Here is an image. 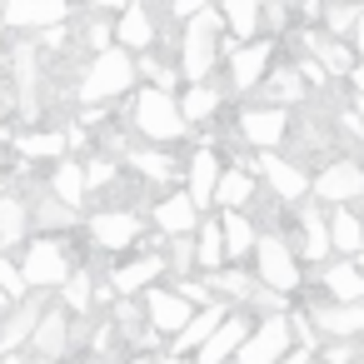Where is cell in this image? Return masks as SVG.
I'll return each instance as SVG.
<instances>
[{"label":"cell","instance_id":"1","mask_svg":"<svg viewBox=\"0 0 364 364\" xmlns=\"http://www.w3.org/2000/svg\"><path fill=\"white\" fill-rule=\"evenodd\" d=\"M220 36H225V21L210 6L195 21H185V31H180V75L190 85H205L210 70L220 65Z\"/></svg>","mask_w":364,"mask_h":364},{"label":"cell","instance_id":"2","mask_svg":"<svg viewBox=\"0 0 364 364\" xmlns=\"http://www.w3.org/2000/svg\"><path fill=\"white\" fill-rule=\"evenodd\" d=\"M140 75H135V55H125V50H105V55H95L90 60V70H85V80L75 85V95L85 100V105H100V100H115V95H125L130 85H135Z\"/></svg>","mask_w":364,"mask_h":364},{"label":"cell","instance_id":"3","mask_svg":"<svg viewBox=\"0 0 364 364\" xmlns=\"http://www.w3.org/2000/svg\"><path fill=\"white\" fill-rule=\"evenodd\" d=\"M130 115H135V130H140L145 140H155V145H175V140H185V135H190V125H185V120H180V110H175V95L140 90V95H135V105H130Z\"/></svg>","mask_w":364,"mask_h":364},{"label":"cell","instance_id":"4","mask_svg":"<svg viewBox=\"0 0 364 364\" xmlns=\"http://www.w3.org/2000/svg\"><path fill=\"white\" fill-rule=\"evenodd\" d=\"M255 274H259V289H269V294L299 289V259H294V250H289L284 235L269 230V235L255 240Z\"/></svg>","mask_w":364,"mask_h":364},{"label":"cell","instance_id":"5","mask_svg":"<svg viewBox=\"0 0 364 364\" xmlns=\"http://www.w3.org/2000/svg\"><path fill=\"white\" fill-rule=\"evenodd\" d=\"M21 279L26 289L46 294V289H60L70 279V259H65V245L60 240H31L26 250V264H21Z\"/></svg>","mask_w":364,"mask_h":364},{"label":"cell","instance_id":"6","mask_svg":"<svg viewBox=\"0 0 364 364\" xmlns=\"http://www.w3.org/2000/svg\"><path fill=\"white\" fill-rule=\"evenodd\" d=\"M289 314H264L250 334H245V344L235 349V364H279L284 354H289Z\"/></svg>","mask_w":364,"mask_h":364},{"label":"cell","instance_id":"7","mask_svg":"<svg viewBox=\"0 0 364 364\" xmlns=\"http://www.w3.org/2000/svg\"><path fill=\"white\" fill-rule=\"evenodd\" d=\"M309 190H314L329 210H339V205H349V200H364V165H359V160H329V165L309 180Z\"/></svg>","mask_w":364,"mask_h":364},{"label":"cell","instance_id":"8","mask_svg":"<svg viewBox=\"0 0 364 364\" xmlns=\"http://www.w3.org/2000/svg\"><path fill=\"white\" fill-rule=\"evenodd\" d=\"M85 230H90V240H95L100 250H110V255L140 245V235H145V225H140L135 210H95Z\"/></svg>","mask_w":364,"mask_h":364},{"label":"cell","instance_id":"9","mask_svg":"<svg viewBox=\"0 0 364 364\" xmlns=\"http://www.w3.org/2000/svg\"><path fill=\"white\" fill-rule=\"evenodd\" d=\"M11 31H50V26H65L70 21V6L65 0H16V6L0 11Z\"/></svg>","mask_w":364,"mask_h":364},{"label":"cell","instance_id":"10","mask_svg":"<svg viewBox=\"0 0 364 364\" xmlns=\"http://www.w3.org/2000/svg\"><path fill=\"white\" fill-rule=\"evenodd\" d=\"M115 50H125V55H150L155 50V16L145 6L115 11Z\"/></svg>","mask_w":364,"mask_h":364},{"label":"cell","instance_id":"11","mask_svg":"<svg viewBox=\"0 0 364 364\" xmlns=\"http://www.w3.org/2000/svg\"><path fill=\"white\" fill-rule=\"evenodd\" d=\"M240 135L259 150H274L284 135H289V110H274V105H250L240 110Z\"/></svg>","mask_w":364,"mask_h":364},{"label":"cell","instance_id":"12","mask_svg":"<svg viewBox=\"0 0 364 364\" xmlns=\"http://www.w3.org/2000/svg\"><path fill=\"white\" fill-rule=\"evenodd\" d=\"M140 309H145V324H150V334H170V339H175V334L190 324V314H195V309H190V304H185L175 289H150Z\"/></svg>","mask_w":364,"mask_h":364},{"label":"cell","instance_id":"13","mask_svg":"<svg viewBox=\"0 0 364 364\" xmlns=\"http://www.w3.org/2000/svg\"><path fill=\"white\" fill-rule=\"evenodd\" d=\"M31 344H36V354L41 359H65L70 354V314L60 309V304H46V314L36 319V329H31Z\"/></svg>","mask_w":364,"mask_h":364},{"label":"cell","instance_id":"14","mask_svg":"<svg viewBox=\"0 0 364 364\" xmlns=\"http://www.w3.org/2000/svg\"><path fill=\"white\" fill-rule=\"evenodd\" d=\"M269 65H274V46H269V41L240 46V50L230 55V80H235V90H259V80L269 75Z\"/></svg>","mask_w":364,"mask_h":364},{"label":"cell","instance_id":"15","mask_svg":"<svg viewBox=\"0 0 364 364\" xmlns=\"http://www.w3.org/2000/svg\"><path fill=\"white\" fill-rule=\"evenodd\" d=\"M255 165L264 170V180H269L274 200H284V205H299V200L309 195V175H304V170H299L294 160H279V155H259Z\"/></svg>","mask_w":364,"mask_h":364},{"label":"cell","instance_id":"16","mask_svg":"<svg viewBox=\"0 0 364 364\" xmlns=\"http://www.w3.org/2000/svg\"><path fill=\"white\" fill-rule=\"evenodd\" d=\"M225 314H230V304H220V299H210L205 309H195V314H190V324H185L175 339H170V359L195 354V349H200V344H205V339L220 329V319H225Z\"/></svg>","mask_w":364,"mask_h":364},{"label":"cell","instance_id":"17","mask_svg":"<svg viewBox=\"0 0 364 364\" xmlns=\"http://www.w3.org/2000/svg\"><path fill=\"white\" fill-rule=\"evenodd\" d=\"M190 190H185V200L195 205V210H210L215 205V185H220V155L205 145V150H195L190 155Z\"/></svg>","mask_w":364,"mask_h":364},{"label":"cell","instance_id":"18","mask_svg":"<svg viewBox=\"0 0 364 364\" xmlns=\"http://www.w3.org/2000/svg\"><path fill=\"white\" fill-rule=\"evenodd\" d=\"M250 329H255L250 319L225 314V319H220V329H215V334H210V339L195 349V359H200V364H225V359H235V349L245 344V334H250Z\"/></svg>","mask_w":364,"mask_h":364},{"label":"cell","instance_id":"19","mask_svg":"<svg viewBox=\"0 0 364 364\" xmlns=\"http://www.w3.org/2000/svg\"><path fill=\"white\" fill-rule=\"evenodd\" d=\"M304 319H314L329 344L364 334V304H324V309H314V314H304Z\"/></svg>","mask_w":364,"mask_h":364},{"label":"cell","instance_id":"20","mask_svg":"<svg viewBox=\"0 0 364 364\" xmlns=\"http://www.w3.org/2000/svg\"><path fill=\"white\" fill-rule=\"evenodd\" d=\"M11 70H16V85H21V115L26 120H41V100H36V85H41L36 46H16L11 50Z\"/></svg>","mask_w":364,"mask_h":364},{"label":"cell","instance_id":"21","mask_svg":"<svg viewBox=\"0 0 364 364\" xmlns=\"http://www.w3.org/2000/svg\"><path fill=\"white\" fill-rule=\"evenodd\" d=\"M319 284H324L329 304H364V274H359L349 259H339V264H324Z\"/></svg>","mask_w":364,"mask_h":364},{"label":"cell","instance_id":"22","mask_svg":"<svg viewBox=\"0 0 364 364\" xmlns=\"http://www.w3.org/2000/svg\"><path fill=\"white\" fill-rule=\"evenodd\" d=\"M195 205L185 200V190L180 195H165V200H155V230L160 235H170V240H185L190 230H195Z\"/></svg>","mask_w":364,"mask_h":364},{"label":"cell","instance_id":"23","mask_svg":"<svg viewBox=\"0 0 364 364\" xmlns=\"http://www.w3.org/2000/svg\"><path fill=\"white\" fill-rule=\"evenodd\" d=\"M324 230H329V250H339V255H364V225H359V215H354L349 205L329 210V215H324Z\"/></svg>","mask_w":364,"mask_h":364},{"label":"cell","instance_id":"24","mask_svg":"<svg viewBox=\"0 0 364 364\" xmlns=\"http://www.w3.org/2000/svg\"><path fill=\"white\" fill-rule=\"evenodd\" d=\"M46 195L60 200L65 210H80L85 205V175H80V160H60L46 180Z\"/></svg>","mask_w":364,"mask_h":364},{"label":"cell","instance_id":"25","mask_svg":"<svg viewBox=\"0 0 364 364\" xmlns=\"http://www.w3.org/2000/svg\"><path fill=\"white\" fill-rule=\"evenodd\" d=\"M41 314H46V299H41V294H26V299H21V309H16L6 324H0V354H11L16 344H26Z\"/></svg>","mask_w":364,"mask_h":364},{"label":"cell","instance_id":"26","mask_svg":"<svg viewBox=\"0 0 364 364\" xmlns=\"http://www.w3.org/2000/svg\"><path fill=\"white\" fill-rule=\"evenodd\" d=\"M220 21H225V36L240 46H255V41H264L259 36V6H255V0H230V6L220 11Z\"/></svg>","mask_w":364,"mask_h":364},{"label":"cell","instance_id":"27","mask_svg":"<svg viewBox=\"0 0 364 364\" xmlns=\"http://www.w3.org/2000/svg\"><path fill=\"white\" fill-rule=\"evenodd\" d=\"M165 274V264H160V255H135V259H125L110 279H115V289H120V299H130L135 289H145L150 279H160Z\"/></svg>","mask_w":364,"mask_h":364},{"label":"cell","instance_id":"28","mask_svg":"<svg viewBox=\"0 0 364 364\" xmlns=\"http://www.w3.org/2000/svg\"><path fill=\"white\" fill-rule=\"evenodd\" d=\"M26 235H31V215H26V200H21L16 190H6V195H0V250L21 245Z\"/></svg>","mask_w":364,"mask_h":364},{"label":"cell","instance_id":"29","mask_svg":"<svg viewBox=\"0 0 364 364\" xmlns=\"http://www.w3.org/2000/svg\"><path fill=\"white\" fill-rule=\"evenodd\" d=\"M175 110H180V120L195 130V125H210V120L220 115V95H215L210 85H190V90L175 100Z\"/></svg>","mask_w":364,"mask_h":364},{"label":"cell","instance_id":"30","mask_svg":"<svg viewBox=\"0 0 364 364\" xmlns=\"http://www.w3.org/2000/svg\"><path fill=\"white\" fill-rule=\"evenodd\" d=\"M26 215H31L36 230H46V240H50V230H70V225H75V210H65V205L50 200L46 190H36V200H26Z\"/></svg>","mask_w":364,"mask_h":364},{"label":"cell","instance_id":"31","mask_svg":"<svg viewBox=\"0 0 364 364\" xmlns=\"http://www.w3.org/2000/svg\"><path fill=\"white\" fill-rule=\"evenodd\" d=\"M220 240H225V255H230V259H245V255L255 250L259 230H255V220H250V215L225 210V220H220Z\"/></svg>","mask_w":364,"mask_h":364},{"label":"cell","instance_id":"32","mask_svg":"<svg viewBox=\"0 0 364 364\" xmlns=\"http://www.w3.org/2000/svg\"><path fill=\"white\" fill-rule=\"evenodd\" d=\"M250 200H255V180H250V170H220L215 205H225V210L245 215V205H250Z\"/></svg>","mask_w":364,"mask_h":364},{"label":"cell","instance_id":"33","mask_svg":"<svg viewBox=\"0 0 364 364\" xmlns=\"http://www.w3.org/2000/svg\"><path fill=\"white\" fill-rule=\"evenodd\" d=\"M110 329H115L120 339H130V344L155 339V334H150V324H145V309H140L135 299H115V304H110Z\"/></svg>","mask_w":364,"mask_h":364},{"label":"cell","instance_id":"34","mask_svg":"<svg viewBox=\"0 0 364 364\" xmlns=\"http://www.w3.org/2000/svg\"><path fill=\"white\" fill-rule=\"evenodd\" d=\"M309 41V50H314V65L324 70V75H349V65H354V50L344 46V41H329V36H304Z\"/></svg>","mask_w":364,"mask_h":364},{"label":"cell","instance_id":"35","mask_svg":"<svg viewBox=\"0 0 364 364\" xmlns=\"http://www.w3.org/2000/svg\"><path fill=\"white\" fill-rule=\"evenodd\" d=\"M259 90H264V100H269L274 110H284V100H289V105H294V100H304V85H299L294 65H279V70H269V75L259 80Z\"/></svg>","mask_w":364,"mask_h":364},{"label":"cell","instance_id":"36","mask_svg":"<svg viewBox=\"0 0 364 364\" xmlns=\"http://www.w3.org/2000/svg\"><path fill=\"white\" fill-rule=\"evenodd\" d=\"M120 170H135V175L155 180V185H165V180L175 175V165H170V155H165V150H125Z\"/></svg>","mask_w":364,"mask_h":364},{"label":"cell","instance_id":"37","mask_svg":"<svg viewBox=\"0 0 364 364\" xmlns=\"http://www.w3.org/2000/svg\"><path fill=\"white\" fill-rule=\"evenodd\" d=\"M299 225H304V245H299V255H304V259H324V255H329V230H324V215H319L314 205H304V210H299Z\"/></svg>","mask_w":364,"mask_h":364},{"label":"cell","instance_id":"38","mask_svg":"<svg viewBox=\"0 0 364 364\" xmlns=\"http://www.w3.org/2000/svg\"><path fill=\"white\" fill-rule=\"evenodd\" d=\"M225 264V240H220V220H205L200 225V240H195V269H220Z\"/></svg>","mask_w":364,"mask_h":364},{"label":"cell","instance_id":"39","mask_svg":"<svg viewBox=\"0 0 364 364\" xmlns=\"http://www.w3.org/2000/svg\"><path fill=\"white\" fill-rule=\"evenodd\" d=\"M205 289H210V299H220V304H230V299H250V289H255V279H250L245 269H215Z\"/></svg>","mask_w":364,"mask_h":364},{"label":"cell","instance_id":"40","mask_svg":"<svg viewBox=\"0 0 364 364\" xmlns=\"http://www.w3.org/2000/svg\"><path fill=\"white\" fill-rule=\"evenodd\" d=\"M60 294H65V314H90V304H95V279L85 274V269H70V279L60 284Z\"/></svg>","mask_w":364,"mask_h":364},{"label":"cell","instance_id":"41","mask_svg":"<svg viewBox=\"0 0 364 364\" xmlns=\"http://www.w3.org/2000/svg\"><path fill=\"white\" fill-rule=\"evenodd\" d=\"M16 150H21L26 160H46V155H50V160H55V155L65 160V135H55V130H46V135H21Z\"/></svg>","mask_w":364,"mask_h":364},{"label":"cell","instance_id":"42","mask_svg":"<svg viewBox=\"0 0 364 364\" xmlns=\"http://www.w3.org/2000/svg\"><path fill=\"white\" fill-rule=\"evenodd\" d=\"M135 75H150V80H155L150 90H160V95H170V90H175V80H180V70H175V65H165V60H155V55H140V60H135Z\"/></svg>","mask_w":364,"mask_h":364},{"label":"cell","instance_id":"43","mask_svg":"<svg viewBox=\"0 0 364 364\" xmlns=\"http://www.w3.org/2000/svg\"><path fill=\"white\" fill-rule=\"evenodd\" d=\"M80 175H85V195H90V190H110L125 170H120V160H90V165H80Z\"/></svg>","mask_w":364,"mask_h":364},{"label":"cell","instance_id":"44","mask_svg":"<svg viewBox=\"0 0 364 364\" xmlns=\"http://www.w3.org/2000/svg\"><path fill=\"white\" fill-rule=\"evenodd\" d=\"M160 264H170L175 279H190V269H195V240H170V255H160Z\"/></svg>","mask_w":364,"mask_h":364},{"label":"cell","instance_id":"45","mask_svg":"<svg viewBox=\"0 0 364 364\" xmlns=\"http://www.w3.org/2000/svg\"><path fill=\"white\" fill-rule=\"evenodd\" d=\"M319 21L329 26V41H349V31H354V21H359V6H329V11H319Z\"/></svg>","mask_w":364,"mask_h":364},{"label":"cell","instance_id":"46","mask_svg":"<svg viewBox=\"0 0 364 364\" xmlns=\"http://www.w3.org/2000/svg\"><path fill=\"white\" fill-rule=\"evenodd\" d=\"M85 46L95 50V55H105L110 46H115V21H105V16H85Z\"/></svg>","mask_w":364,"mask_h":364},{"label":"cell","instance_id":"47","mask_svg":"<svg viewBox=\"0 0 364 364\" xmlns=\"http://www.w3.org/2000/svg\"><path fill=\"white\" fill-rule=\"evenodd\" d=\"M0 294L6 299H26V279H21V264H11L0 255Z\"/></svg>","mask_w":364,"mask_h":364},{"label":"cell","instance_id":"48","mask_svg":"<svg viewBox=\"0 0 364 364\" xmlns=\"http://www.w3.org/2000/svg\"><path fill=\"white\" fill-rule=\"evenodd\" d=\"M170 289H175V294H180L190 309H205V304H210V289H205V279H175Z\"/></svg>","mask_w":364,"mask_h":364},{"label":"cell","instance_id":"49","mask_svg":"<svg viewBox=\"0 0 364 364\" xmlns=\"http://www.w3.org/2000/svg\"><path fill=\"white\" fill-rule=\"evenodd\" d=\"M354 359H359V354H354L349 339H334V344L324 349V364H354Z\"/></svg>","mask_w":364,"mask_h":364},{"label":"cell","instance_id":"50","mask_svg":"<svg viewBox=\"0 0 364 364\" xmlns=\"http://www.w3.org/2000/svg\"><path fill=\"white\" fill-rule=\"evenodd\" d=\"M70 41V26H50V31H41V50H60Z\"/></svg>","mask_w":364,"mask_h":364},{"label":"cell","instance_id":"51","mask_svg":"<svg viewBox=\"0 0 364 364\" xmlns=\"http://www.w3.org/2000/svg\"><path fill=\"white\" fill-rule=\"evenodd\" d=\"M349 50H354V60H364V11H359V21L349 31Z\"/></svg>","mask_w":364,"mask_h":364},{"label":"cell","instance_id":"52","mask_svg":"<svg viewBox=\"0 0 364 364\" xmlns=\"http://www.w3.org/2000/svg\"><path fill=\"white\" fill-rule=\"evenodd\" d=\"M205 6H200V0H175V21H195Z\"/></svg>","mask_w":364,"mask_h":364},{"label":"cell","instance_id":"53","mask_svg":"<svg viewBox=\"0 0 364 364\" xmlns=\"http://www.w3.org/2000/svg\"><path fill=\"white\" fill-rule=\"evenodd\" d=\"M309 359H314V349H309V344H294V349H289L279 364H309Z\"/></svg>","mask_w":364,"mask_h":364},{"label":"cell","instance_id":"54","mask_svg":"<svg viewBox=\"0 0 364 364\" xmlns=\"http://www.w3.org/2000/svg\"><path fill=\"white\" fill-rule=\"evenodd\" d=\"M344 80H349V85H354V95H364V60H354V65H349V75H344Z\"/></svg>","mask_w":364,"mask_h":364},{"label":"cell","instance_id":"55","mask_svg":"<svg viewBox=\"0 0 364 364\" xmlns=\"http://www.w3.org/2000/svg\"><path fill=\"white\" fill-rule=\"evenodd\" d=\"M135 364H185V359H170V354H140Z\"/></svg>","mask_w":364,"mask_h":364},{"label":"cell","instance_id":"56","mask_svg":"<svg viewBox=\"0 0 364 364\" xmlns=\"http://www.w3.org/2000/svg\"><path fill=\"white\" fill-rule=\"evenodd\" d=\"M354 120H359V130H364V95L354 100Z\"/></svg>","mask_w":364,"mask_h":364},{"label":"cell","instance_id":"57","mask_svg":"<svg viewBox=\"0 0 364 364\" xmlns=\"http://www.w3.org/2000/svg\"><path fill=\"white\" fill-rule=\"evenodd\" d=\"M0 364H21V359H16V354H6V359H0Z\"/></svg>","mask_w":364,"mask_h":364},{"label":"cell","instance_id":"58","mask_svg":"<svg viewBox=\"0 0 364 364\" xmlns=\"http://www.w3.org/2000/svg\"><path fill=\"white\" fill-rule=\"evenodd\" d=\"M6 190H11V185H6V175H0V195H6Z\"/></svg>","mask_w":364,"mask_h":364},{"label":"cell","instance_id":"59","mask_svg":"<svg viewBox=\"0 0 364 364\" xmlns=\"http://www.w3.org/2000/svg\"><path fill=\"white\" fill-rule=\"evenodd\" d=\"M0 309H11V299H6V294H0Z\"/></svg>","mask_w":364,"mask_h":364},{"label":"cell","instance_id":"60","mask_svg":"<svg viewBox=\"0 0 364 364\" xmlns=\"http://www.w3.org/2000/svg\"><path fill=\"white\" fill-rule=\"evenodd\" d=\"M41 364H55V359H41Z\"/></svg>","mask_w":364,"mask_h":364}]
</instances>
